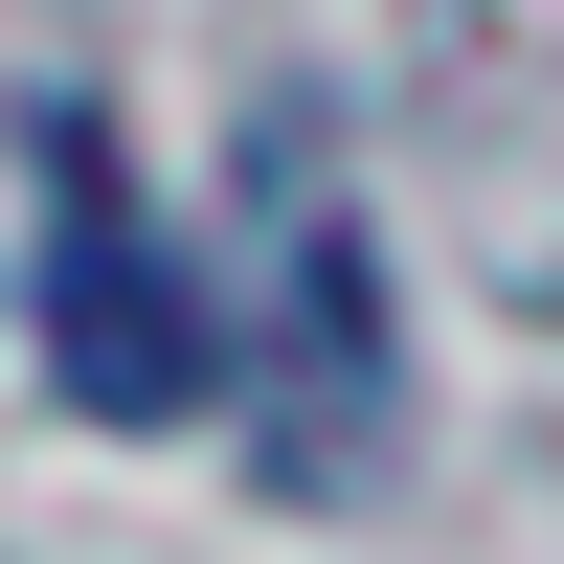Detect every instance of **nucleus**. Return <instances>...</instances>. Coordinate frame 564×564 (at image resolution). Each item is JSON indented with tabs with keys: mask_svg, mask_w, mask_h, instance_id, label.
Segmentation results:
<instances>
[{
	"mask_svg": "<svg viewBox=\"0 0 564 564\" xmlns=\"http://www.w3.org/2000/svg\"><path fill=\"white\" fill-rule=\"evenodd\" d=\"M45 384H68L90 430H181V406L226 384V316H204V271L135 226L113 135H68V113H45Z\"/></svg>",
	"mask_w": 564,
	"mask_h": 564,
	"instance_id": "1",
	"label": "nucleus"
}]
</instances>
